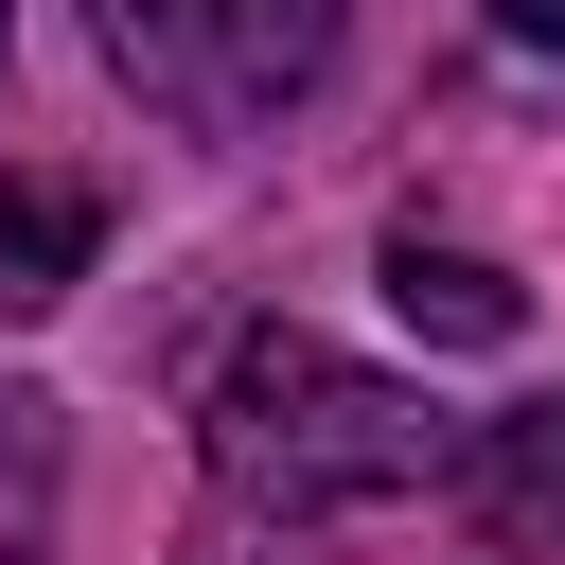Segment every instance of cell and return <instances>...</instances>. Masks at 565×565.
<instances>
[{
  "instance_id": "obj_6",
  "label": "cell",
  "mask_w": 565,
  "mask_h": 565,
  "mask_svg": "<svg viewBox=\"0 0 565 565\" xmlns=\"http://www.w3.org/2000/svg\"><path fill=\"white\" fill-rule=\"evenodd\" d=\"M494 18H512V35H530V53H565V0H494Z\"/></svg>"
},
{
  "instance_id": "obj_4",
  "label": "cell",
  "mask_w": 565,
  "mask_h": 565,
  "mask_svg": "<svg viewBox=\"0 0 565 565\" xmlns=\"http://www.w3.org/2000/svg\"><path fill=\"white\" fill-rule=\"evenodd\" d=\"M388 318H406V335H441V353H512V335H530L512 265H477V247H424V230H388Z\"/></svg>"
},
{
  "instance_id": "obj_3",
  "label": "cell",
  "mask_w": 565,
  "mask_h": 565,
  "mask_svg": "<svg viewBox=\"0 0 565 565\" xmlns=\"http://www.w3.org/2000/svg\"><path fill=\"white\" fill-rule=\"evenodd\" d=\"M494 547H565V406H512V424H459V477H441Z\"/></svg>"
},
{
  "instance_id": "obj_5",
  "label": "cell",
  "mask_w": 565,
  "mask_h": 565,
  "mask_svg": "<svg viewBox=\"0 0 565 565\" xmlns=\"http://www.w3.org/2000/svg\"><path fill=\"white\" fill-rule=\"evenodd\" d=\"M106 247V194L88 177H0V318H53Z\"/></svg>"
},
{
  "instance_id": "obj_2",
  "label": "cell",
  "mask_w": 565,
  "mask_h": 565,
  "mask_svg": "<svg viewBox=\"0 0 565 565\" xmlns=\"http://www.w3.org/2000/svg\"><path fill=\"white\" fill-rule=\"evenodd\" d=\"M88 35H106V71H124L159 124L247 141V124H282V106L318 88L335 0H88Z\"/></svg>"
},
{
  "instance_id": "obj_1",
  "label": "cell",
  "mask_w": 565,
  "mask_h": 565,
  "mask_svg": "<svg viewBox=\"0 0 565 565\" xmlns=\"http://www.w3.org/2000/svg\"><path fill=\"white\" fill-rule=\"evenodd\" d=\"M194 441H212V494H230V512H282V530L459 477V424H441L406 371H371V353H335V335H300V318H282V335H230Z\"/></svg>"
}]
</instances>
